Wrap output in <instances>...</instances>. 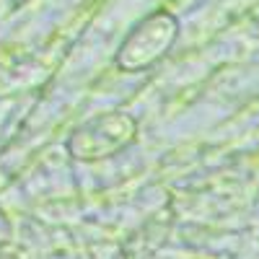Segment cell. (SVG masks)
I'll return each instance as SVG.
<instances>
[{"mask_svg": "<svg viewBox=\"0 0 259 259\" xmlns=\"http://www.w3.org/2000/svg\"><path fill=\"white\" fill-rule=\"evenodd\" d=\"M138 119L124 109L99 112L70 133L68 153L80 163L114 158L138 140Z\"/></svg>", "mask_w": 259, "mask_h": 259, "instance_id": "1", "label": "cell"}, {"mask_svg": "<svg viewBox=\"0 0 259 259\" xmlns=\"http://www.w3.org/2000/svg\"><path fill=\"white\" fill-rule=\"evenodd\" d=\"M179 39V18L171 11H153L143 16L122 39L114 52V62L122 73H143L168 55Z\"/></svg>", "mask_w": 259, "mask_h": 259, "instance_id": "2", "label": "cell"}, {"mask_svg": "<svg viewBox=\"0 0 259 259\" xmlns=\"http://www.w3.org/2000/svg\"><path fill=\"white\" fill-rule=\"evenodd\" d=\"M0 259H21V256H16L13 251H0Z\"/></svg>", "mask_w": 259, "mask_h": 259, "instance_id": "3", "label": "cell"}]
</instances>
